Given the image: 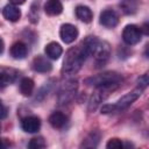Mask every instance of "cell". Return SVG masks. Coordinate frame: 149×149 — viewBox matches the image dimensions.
I'll use <instances>...</instances> for the list:
<instances>
[{"mask_svg":"<svg viewBox=\"0 0 149 149\" xmlns=\"http://www.w3.org/2000/svg\"><path fill=\"white\" fill-rule=\"evenodd\" d=\"M87 56H88V54L85 50L83 43L69 49L65 54L62 73L63 74H74L76 72H78L79 69L81 68L83 63L87 58Z\"/></svg>","mask_w":149,"mask_h":149,"instance_id":"obj_1","label":"cell"},{"mask_svg":"<svg viewBox=\"0 0 149 149\" xmlns=\"http://www.w3.org/2000/svg\"><path fill=\"white\" fill-rule=\"evenodd\" d=\"M122 77L113 71H108V72H104V73H99L92 77H88L85 79V84L88 86H93L97 88L100 87H108V88H115L119 83L121 81Z\"/></svg>","mask_w":149,"mask_h":149,"instance_id":"obj_2","label":"cell"},{"mask_svg":"<svg viewBox=\"0 0 149 149\" xmlns=\"http://www.w3.org/2000/svg\"><path fill=\"white\" fill-rule=\"evenodd\" d=\"M142 92H143V88H141V87L137 86L135 90H133L132 92H129V93L125 94L122 98H120L115 104H113V105L111 104L112 113L118 112V111H123L127 107H129L135 100H137L140 98V95L142 94Z\"/></svg>","mask_w":149,"mask_h":149,"instance_id":"obj_3","label":"cell"},{"mask_svg":"<svg viewBox=\"0 0 149 149\" xmlns=\"http://www.w3.org/2000/svg\"><path fill=\"white\" fill-rule=\"evenodd\" d=\"M142 30L135 24H128L122 31V40L128 45H134L141 41Z\"/></svg>","mask_w":149,"mask_h":149,"instance_id":"obj_4","label":"cell"},{"mask_svg":"<svg viewBox=\"0 0 149 149\" xmlns=\"http://www.w3.org/2000/svg\"><path fill=\"white\" fill-rule=\"evenodd\" d=\"M93 56H94V61H95L98 66H101V65L106 64V62L108 61V58L111 56L109 44L107 42H105V41H102V42L100 41L98 47H97V49H95V51H94V54H93Z\"/></svg>","mask_w":149,"mask_h":149,"instance_id":"obj_5","label":"cell"},{"mask_svg":"<svg viewBox=\"0 0 149 149\" xmlns=\"http://www.w3.org/2000/svg\"><path fill=\"white\" fill-rule=\"evenodd\" d=\"M77 91V80H69L66 81L59 93V104H66L69 102L76 94Z\"/></svg>","mask_w":149,"mask_h":149,"instance_id":"obj_6","label":"cell"},{"mask_svg":"<svg viewBox=\"0 0 149 149\" xmlns=\"http://www.w3.org/2000/svg\"><path fill=\"white\" fill-rule=\"evenodd\" d=\"M59 36L64 43H72L78 37V29L71 23H64L59 29Z\"/></svg>","mask_w":149,"mask_h":149,"instance_id":"obj_7","label":"cell"},{"mask_svg":"<svg viewBox=\"0 0 149 149\" xmlns=\"http://www.w3.org/2000/svg\"><path fill=\"white\" fill-rule=\"evenodd\" d=\"M17 71L13 68L0 66V87H6L15 81Z\"/></svg>","mask_w":149,"mask_h":149,"instance_id":"obj_8","label":"cell"},{"mask_svg":"<svg viewBox=\"0 0 149 149\" xmlns=\"http://www.w3.org/2000/svg\"><path fill=\"white\" fill-rule=\"evenodd\" d=\"M100 23L106 28H114L119 23V16L114 10L106 9L100 14Z\"/></svg>","mask_w":149,"mask_h":149,"instance_id":"obj_9","label":"cell"},{"mask_svg":"<svg viewBox=\"0 0 149 149\" xmlns=\"http://www.w3.org/2000/svg\"><path fill=\"white\" fill-rule=\"evenodd\" d=\"M21 127L27 133H36L41 128V120L37 116H26L21 121Z\"/></svg>","mask_w":149,"mask_h":149,"instance_id":"obj_10","label":"cell"},{"mask_svg":"<svg viewBox=\"0 0 149 149\" xmlns=\"http://www.w3.org/2000/svg\"><path fill=\"white\" fill-rule=\"evenodd\" d=\"M2 15L6 20L10 22H16L21 17V10L15 5H7L2 9Z\"/></svg>","mask_w":149,"mask_h":149,"instance_id":"obj_11","label":"cell"},{"mask_svg":"<svg viewBox=\"0 0 149 149\" xmlns=\"http://www.w3.org/2000/svg\"><path fill=\"white\" fill-rule=\"evenodd\" d=\"M33 69L37 72H49L52 69L51 63L43 56H37L33 61Z\"/></svg>","mask_w":149,"mask_h":149,"instance_id":"obj_12","label":"cell"},{"mask_svg":"<svg viewBox=\"0 0 149 149\" xmlns=\"http://www.w3.org/2000/svg\"><path fill=\"white\" fill-rule=\"evenodd\" d=\"M44 12L51 16L59 15L63 12V5L59 0H48L44 3Z\"/></svg>","mask_w":149,"mask_h":149,"instance_id":"obj_13","label":"cell"},{"mask_svg":"<svg viewBox=\"0 0 149 149\" xmlns=\"http://www.w3.org/2000/svg\"><path fill=\"white\" fill-rule=\"evenodd\" d=\"M76 16L80 21H83L85 23H90L93 19V13L90 9V7L84 6V5H79L76 7Z\"/></svg>","mask_w":149,"mask_h":149,"instance_id":"obj_14","label":"cell"},{"mask_svg":"<svg viewBox=\"0 0 149 149\" xmlns=\"http://www.w3.org/2000/svg\"><path fill=\"white\" fill-rule=\"evenodd\" d=\"M28 48L23 42H15L10 48V55L15 59H22L27 56Z\"/></svg>","mask_w":149,"mask_h":149,"instance_id":"obj_15","label":"cell"},{"mask_svg":"<svg viewBox=\"0 0 149 149\" xmlns=\"http://www.w3.org/2000/svg\"><path fill=\"white\" fill-rule=\"evenodd\" d=\"M44 51L47 54V56L51 59H58L63 52V49L62 47L57 43V42H50L45 45L44 48Z\"/></svg>","mask_w":149,"mask_h":149,"instance_id":"obj_16","label":"cell"},{"mask_svg":"<svg viewBox=\"0 0 149 149\" xmlns=\"http://www.w3.org/2000/svg\"><path fill=\"white\" fill-rule=\"evenodd\" d=\"M66 121H68V118L62 112H54L49 116V123L54 128H62V127H64Z\"/></svg>","mask_w":149,"mask_h":149,"instance_id":"obj_17","label":"cell"},{"mask_svg":"<svg viewBox=\"0 0 149 149\" xmlns=\"http://www.w3.org/2000/svg\"><path fill=\"white\" fill-rule=\"evenodd\" d=\"M34 80L31 78H22L21 81H20V92L22 93V95L24 97H29L33 94V91H34Z\"/></svg>","mask_w":149,"mask_h":149,"instance_id":"obj_18","label":"cell"},{"mask_svg":"<svg viewBox=\"0 0 149 149\" xmlns=\"http://www.w3.org/2000/svg\"><path fill=\"white\" fill-rule=\"evenodd\" d=\"M100 140V134L98 132H92L87 135V137L83 141L81 147L84 148H94L98 146V142Z\"/></svg>","mask_w":149,"mask_h":149,"instance_id":"obj_19","label":"cell"},{"mask_svg":"<svg viewBox=\"0 0 149 149\" xmlns=\"http://www.w3.org/2000/svg\"><path fill=\"white\" fill-rule=\"evenodd\" d=\"M28 147L30 149H42L45 147V141L43 140V137H34L30 140Z\"/></svg>","mask_w":149,"mask_h":149,"instance_id":"obj_20","label":"cell"},{"mask_svg":"<svg viewBox=\"0 0 149 149\" xmlns=\"http://www.w3.org/2000/svg\"><path fill=\"white\" fill-rule=\"evenodd\" d=\"M106 147H107L108 149H121V148L123 147V144H122L121 140L114 137V139H111V140L107 142Z\"/></svg>","mask_w":149,"mask_h":149,"instance_id":"obj_21","label":"cell"},{"mask_svg":"<svg viewBox=\"0 0 149 149\" xmlns=\"http://www.w3.org/2000/svg\"><path fill=\"white\" fill-rule=\"evenodd\" d=\"M137 84H139V87H141V88L144 90V88L148 86V84H149L148 74H143V76H141V77L137 79Z\"/></svg>","mask_w":149,"mask_h":149,"instance_id":"obj_22","label":"cell"},{"mask_svg":"<svg viewBox=\"0 0 149 149\" xmlns=\"http://www.w3.org/2000/svg\"><path fill=\"white\" fill-rule=\"evenodd\" d=\"M7 116V108L2 105L1 100H0V119H3Z\"/></svg>","mask_w":149,"mask_h":149,"instance_id":"obj_23","label":"cell"},{"mask_svg":"<svg viewBox=\"0 0 149 149\" xmlns=\"http://www.w3.org/2000/svg\"><path fill=\"white\" fill-rule=\"evenodd\" d=\"M12 2V5H22L26 2V0H9Z\"/></svg>","mask_w":149,"mask_h":149,"instance_id":"obj_24","label":"cell"},{"mask_svg":"<svg viewBox=\"0 0 149 149\" xmlns=\"http://www.w3.org/2000/svg\"><path fill=\"white\" fill-rule=\"evenodd\" d=\"M3 49H5V43H3V41H2V38L0 37V55L3 52Z\"/></svg>","mask_w":149,"mask_h":149,"instance_id":"obj_25","label":"cell"},{"mask_svg":"<svg viewBox=\"0 0 149 149\" xmlns=\"http://www.w3.org/2000/svg\"><path fill=\"white\" fill-rule=\"evenodd\" d=\"M147 28H148V24L146 23V24L143 26V31H142V33H144L146 35H148V29H147Z\"/></svg>","mask_w":149,"mask_h":149,"instance_id":"obj_26","label":"cell"},{"mask_svg":"<svg viewBox=\"0 0 149 149\" xmlns=\"http://www.w3.org/2000/svg\"><path fill=\"white\" fill-rule=\"evenodd\" d=\"M1 148H5V144H3L2 140H0V149H1Z\"/></svg>","mask_w":149,"mask_h":149,"instance_id":"obj_27","label":"cell"},{"mask_svg":"<svg viewBox=\"0 0 149 149\" xmlns=\"http://www.w3.org/2000/svg\"><path fill=\"white\" fill-rule=\"evenodd\" d=\"M0 130H1V126H0Z\"/></svg>","mask_w":149,"mask_h":149,"instance_id":"obj_28","label":"cell"}]
</instances>
